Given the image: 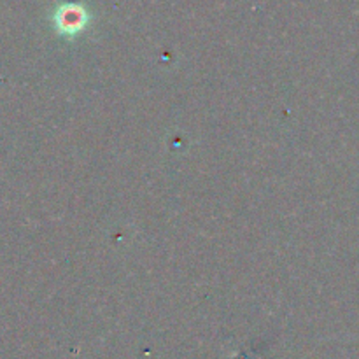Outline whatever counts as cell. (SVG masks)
Instances as JSON below:
<instances>
[{"instance_id":"cell-1","label":"cell","mask_w":359,"mask_h":359,"mask_svg":"<svg viewBox=\"0 0 359 359\" xmlns=\"http://www.w3.org/2000/svg\"><path fill=\"white\" fill-rule=\"evenodd\" d=\"M88 20V14L84 11V7L76 6V4H65L58 9L56 13V23L62 30L65 32H74V30H79V28L84 27Z\"/></svg>"}]
</instances>
